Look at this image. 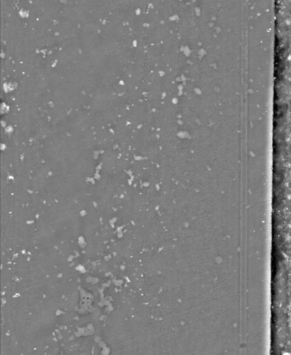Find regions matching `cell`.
<instances>
[{
	"label": "cell",
	"instance_id": "cell-1",
	"mask_svg": "<svg viewBox=\"0 0 291 355\" xmlns=\"http://www.w3.org/2000/svg\"><path fill=\"white\" fill-rule=\"evenodd\" d=\"M267 113L251 122L247 132V146L252 155H267L269 146V128Z\"/></svg>",
	"mask_w": 291,
	"mask_h": 355
},
{
	"label": "cell",
	"instance_id": "cell-2",
	"mask_svg": "<svg viewBox=\"0 0 291 355\" xmlns=\"http://www.w3.org/2000/svg\"><path fill=\"white\" fill-rule=\"evenodd\" d=\"M267 155H252L247 161V180L249 191L260 189L268 184Z\"/></svg>",
	"mask_w": 291,
	"mask_h": 355
}]
</instances>
